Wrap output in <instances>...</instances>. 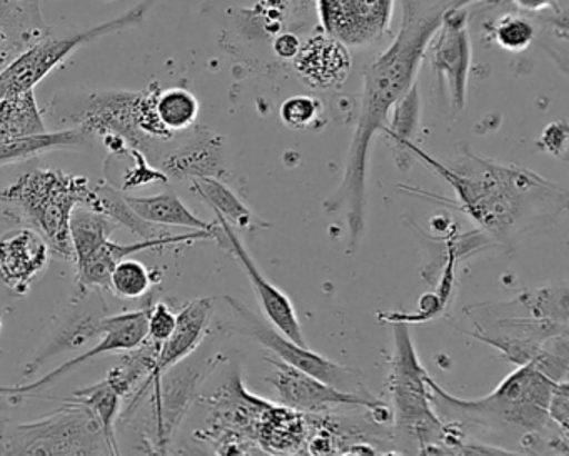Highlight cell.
<instances>
[{
    "label": "cell",
    "mask_w": 569,
    "mask_h": 456,
    "mask_svg": "<svg viewBox=\"0 0 569 456\" xmlns=\"http://www.w3.org/2000/svg\"><path fill=\"white\" fill-rule=\"evenodd\" d=\"M408 151L451 186L456 208L508 249L555 228L568 209L566 189L521 166L492 161L468 149L451 165L436 161L415 142Z\"/></svg>",
    "instance_id": "cell-1"
},
{
    "label": "cell",
    "mask_w": 569,
    "mask_h": 456,
    "mask_svg": "<svg viewBox=\"0 0 569 456\" xmlns=\"http://www.w3.org/2000/svg\"><path fill=\"white\" fill-rule=\"evenodd\" d=\"M472 2L478 0H401V26L395 42L366 68L361 112L349 155L358 159L371 155L372 142L388 125L391 109L416 85L429 42L446 12Z\"/></svg>",
    "instance_id": "cell-2"
},
{
    "label": "cell",
    "mask_w": 569,
    "mask_h": 456,
    "mask_svg": "<svg viewBox=\"0 0 569 456\" xmlns=\"http://www.w3.org/2000/svg\"><path fill=\"white\" fill-rule=\"evenodd\" d=\"M556 381L531 365L518 366L509 373L495 391L479 399H459L442 389L428 375L429 399L436 415L449 425L466 428H486L502 436H518L526 452H538V442L568 443L562 436H546L555 423L549 419L548 405Z\"/></svg>",
    "instance_id": "cell-3"
},
{
    "label": "cell",
    "mask_w": 569,
    "mask_h": 456,
    "mask_svg": "<svg viewBox=\"0 0 569 456\" xmlns=\"http://www.w3.org/2000/svg\"><path fill=\"white\" fill-rule=\"evenodd\" d=\"M469 335L499 349L515 365H528L541 346L569 333L568 286L528 289L505 303L468 306Z\"/></svg>",
    "instance_id": "cell-4"
},
{
    "label": "cell",
    "mask_w": 569,
    "mask_h": 456,
    "mask_svg": "<svg viewBox=\"0 0 569 456\" xmlns=\"http://www.w3.org/2000/svg\"><path fill=\"white\" fill-rule=\"evenodd\" d=\"M392 323L395 353L389 368L388 389L395 408L392 419L396 438L405 443L406 448L402 452L458 455L459 446L468 435L436 415L429 399V373L416 351L408 323L401 319Z\"/></svg>",
    "instance_id": "cell-5"
},
{
    "label": "cell",
    "mask_w": 569,
    "mask_h": 456,
    "mask_svg": "<svg viewBox=\"0 0 569 456\" xmlns=\"http://www.w3.org/2000/svg\"><path fill=\"white\" fill-rule=\"evenodd\" d=\"M0 201L11 206L19 221L36 229L52 252L74 261L69 221L78 206L102 211L96 186L82 176L58 169H32L0 192Z\"/></svg>",
    "instance_id": "cell-6"
},
{
    "label": "cell",
    "mask_w": 569,
    "mask_h": 456,
    "mask_svg": "<svg viewBox=\"0 0 569 456\" xmlns=\"http://www.w3.org/2000/svg\"><path fill=\"white\" fill-rule=\"evenodd\" d=\"M156 0H139L134 8L111 21L91 28H51L48 34L22 52L11 66L0 72V99L32 91L36 86L59 68L78 49L116 32L138 28L154 8Z\"/></svg>",
    "instance_id": "cell-7"
},
{
    "label": "cell",
    "mask_w": 569,
    "mask_h": 456,
    "mask_svg": "<svg viewBox=\"0 0 569 456\" xmlns=\"http://www.w3.org/2000/svg\"><path fill=\"white\" fill-rule=\"evenodd\" d=\"M2 455H111L91 409L71 398L64 406L12 428H0Z\"/></svg>",
    "instance_id": "cell-8"
},
{
    "label": "cell",
    "mask_w": 569,
    "mask_h": 456,
    "mask_svg": "<svg viewBox=\"0 0 569 456\" xmlns=\"http://www.w3.org/2000/svg\"><path fill=\"white\" fill-rule=\"evenodd\" d=\"M229 308L234 315V331L241 333L242 336L258 341L259 345L264 346L272 356L284 361L286 365L292 368L301 369L341 391L351 393V395L365 396V398H375L366 386L362 379L361 371H358L351 366L341 365V363L332 361L326 356L309 349V346L298 345L286 338L282 333H279L274 326L269 323L262 321L259 316H256L251 309L246 308L241 301L226 296Z\"/></svg>",
    "instance_id": "cell-9"
},
{
    "label": "cell",
    "mask_w": 569,
    "mask_h": 456,
    "mask_svg": "<svg viewBox=\"0 0 569 456\" xmlns=\"http://www.w3.org/2000/svg\"><path fill=\"white\" fill-rule=\"evenodd\" d=\"M142 96L144 91L89 92L72 105L69 119L92 138L122 139L149 158V152L156 151V142L141 131Z\"/></svg>",
    "instance_id": "cell-10"
},
{
    "label": "cell",
    "mask_w": 569,
    "mask_h": 456,
    "mask_svg": "<svg viewBox=\"0 0 569 456\" xmlns=\"http://www.w3.org/2000/svg\"><path fill=\"white\" fill-rule=\"evenodd\" d=\"M266 361L272 366V373L266 379L278 393L279 405L302 415H325L338 406H356L368 409L379 425H386L392 419L391 409L379 399L341 391L301 369L286 365L276 356H266Z\"/></svg>",
    "instance_id": "cell-11"
},
{
    "label": "cell",
    "mask_w": 569,
    "mask_h": 456,
    "mask_svg": "<svg viewBox=\"0 0 569 456\" xmlns=\"http://www.w3.org/2000/svg\"><path fill=\"white\" fill-rule=\"evenodd\" d=\"M222 359V355L209 356L198 363L186 358L162 375L161 385L158 391L152 393L151 399L154 406V452L168 453L169 443L191 409L199 386L218 368Z\"/></svg>",
    "instance_id": "cell-12"
},
{
    "label": "cell",
    "mask_w": 569,
    "mask_h": 456,
    "mask_svg": "<svg viewBox=\"0 0 569 456\" xmlns=\"http://www.w3.org/2000/svg\"><path fill=\"white\" fill-rule=\"evenodd\" d=\"M428 52L432 72L439 85L448 86L452 109L456 112L462 111L472 62L468 12L462 11V8L449 9L438 32L429 42Z\"/></svg>",
    "instance_id": "cell-13"
},
{
    "label": "cell",
    "mask_w": 569,
    "mask_h": 456,
    "mask_svg": "<svg viewBox=\"0 0 569 456\" xmlns=\"http://www.w3.org/2000/svg\"><path fill=\"white\" fill-rule=\"evenodd\" d=\"M148 309L149 305L138 309V311H124L119 313V315L106 316L104 321H102L101 341L98 345L92 346L82 355L69 359L68 363L59 366L54 371L34 379V381L19 386H0V398L2 396L19 398V396L34 395V393L42 391V389H48L49 386L74 371L78 366L84 365V363L91 361L98 356L116 351H131V349L138 348L148 339Z\"/></svg>",
    "instance_id": "cell-14"
},
{
    "label": "cell",
    "mask_w": 569,
    "mask_h": 456,
    "mask_svg": "<svg viewBox=\"0 0 569 456\" xmlns=\"http://www.w3.org/2000/svg\"><path fill=\"white\" fill-rule=\"evenodd\" d=\"M326 34L346 48H369L391 28L395 0H318Z\"/></svg>",
    "instance_id": "cell-15"
},
{
    "label": "cell",
    "mask_w": 569,
    "mask_h": 456,
    "mask_svg": "<svg viewBox=\"0 0 569 456\" xmlns=\"http://www.w3.org/2000/svg\"><path fill=\"white\" fill-rule=\"evenodd\" d=\"M212 311H214V303L211 298L192 299L188 305L182 306L181 311L178 313V319H176L174 331L159 346L151 375L129 398L124 413H121L122 418L134 415L148 389H152V393L158 391L162 375L171 366L189 358L199 348L202 339L208 335Z\"/></svg>",
    "instance_id": "cell-16"
},
{
    "label": "cell",
    "mask_w": 569,
    "mask_h": 456,
    "mask_svg": "<svg viewBox=\"0 0 569 456\" xmlns=\"http://www.w3.org/2000/svg\"><path fill=\"white\" fill-rule=\"evenodd\" d=\"M218 222L221 226L222 232H224V238H222V242L219 246L224 248L226 251L231 252L238 259L242 269H244L246 276H248L249 282H251L252 291H254L269 325L274 326L279 333H282L291 341L308 346L305 333H302L301 321H299L298 313H296L291 299L262 275L261 269L258 268L254 259L251 258L248 249L242 245L241 238H239L234 228L228 225L224 219L218 218Z\"/></svg>",
    "instance_id": "cell-17"
},
{
    "label": "cell",
    "mask_w": 569,
    "mask_h": 456,
    "mask_svg": "<svg viewBox=\"0 0 569 456\" xmlns=\"http://www.w3.org/2000/svg\"><path fill=\"white\" fill-rule=\"evenodd\" d=\"M159 166L168 178L176 181L222 179L228 172L224 138L211 129L198 126L182 145L159 158Z\"/></svg>",
    "instance_id": "cell-18"
},
{
    "label": "cell",
    "mask_w": 569,
    "mask_h": 456,
    "mask_svg": "<svg viewBox=\"0 0 569 456\" xmlns=\"http://www.w3.org/2000/svg\"><path fill=\"white\" fill-rule=\"evenodd\" d=\"M51 255V246L36 229H12L0 236V279L16 295L24 296L48 269Z\"/></svg>",
    "instance_id": "cell-19"
},
{
    "label": "cell",
    "mask_w": 569,
    "mask_h": 456,
    "mask_svg": "<svg viewBox=\"0 0 569 456\" xmlns=\"http://www.w3.org/2000/svg\"><path fill=\"white\" fill-rule=\"evenodd\" d=\"M86 305L82 306V299H72L74 308L69 309L68 315L56 323L54 331L49 335L46 345L36 353L34 358L26 365L24 376H34L36 371L41 369L48 359L84 346L91 339L102 335V321L106 316V305L101 296L91 298L89 291L86 293Z\"/></svg>",
    "instance_id": "cell-20"
},
{
    "label": "cell",
    "mask_w": 569,
    "mask_h": 456,
    "mask_svg": "<svg viewBox=\"0 0 569 456\" xmlns=\"http://www.w3.org/2000/svg\"><path fill=\"white\" fill-rule=\"evenodd\" d=\"M292 65L311 88L331 89L348 79L352 59L349 48L332 36L321 32L301 42Z\"/></svg>",
    "instance_id": "cell-21"
},
{
    "label": "cell",
    "mask_w": 569,
    "mask_h": 456,
    "mask_svg": "<svg viewBox=\"0 0 569 456\" xmlns=\"http://www.w3.org/2000/svg\"><path fill=\"white\" fill-rule=\"evenodd\" d=\"M39 0H0V72L48 34Z\"/></svg>",
    "instance_id": "cell-22"
},
{
    "label": "cell",
    "mask_w": 569,
    "mask_h": 456,
    "mask_svg": "<svg viewBox=\"0 0 569 456\" xmlns=\"http://www.w3.org/2000/svg\"><path fill=\"white\" fill-rule=\"evenodd\" d=\"M129 206L146 221L161 228H188L191 231H206L214 236V241L221 239L219 222H206L194 215L176 192L166 191L148 198L126 196Z\"/></svg>",
    "instance_id": "cell-23"
},
{
    "label": "cell",
    "mask_w": 569,
    "mask_h": 456,
    "mask_svg": "<svg viewBox=\"0 0 569 456\" xmlns=\"http://www.w3.org/2000/svg\"><path fill=\"white\" fill-rule=\"evenodd\" d=\"M92 146V136L79 128L58 132H42L28 138L0 141V168L29 161L46 152L64 151V149H88Z\"/></svg>",
    "instance_id": "cell-24"
},
{
    "label": "cell",
    "mask_w": 569,
    "mask_h": 456,
    "mask_svg": "<svg viewBox=\"0 0 569 456\" xmlns=\"http://www.w3.org/2000/svg\"><path fill=\"white\" fill-rule=\"evenodd\" d=\"M46 131L48 129L34 89L0 99V141L28 138Z\"/></svg>",
    "instance_id": "cell-25"
},
{
    "label": "cell",
    "mask_w": 569,
    "mask_h": 456,
    "mask_svg": "<svg viewBox=\"0 0 569 456\" xmlns=\"http://www.w3.org/2000/svg\"><path fill=\"white\" fill-rule=\"evenodd\" d=\"M118 228V222L109 218L106 212L78 206L72 211L71 221H69V235H71L76 265L91 258L102 245L111 239Z\"/></svg>",
    "instance_id": "cell-26"
},
{
    "label": "cell",
    "mask_w": 569,
    "mask_h": 456,
    "mask_svg": "<svg viewBox=\"0 0 569 456\" xmlns=\"http://www.w3.org/2000/svg\"><path fill=\"white\" fill-rule=\"evenodd\" d=\"M389 125L382 129L385 135H388L389 141L392 142V148L398 149L396 161L401 165L406 161L408 168L409 161H415L409 155L408 146L415 142L416 132H418L419 125H421V96H419L418 85L412 86L391 109V115L388 119Z\"/></svg>",
    "instance_id": "cell-27"
},
{
    "label": "cell",
    "mask_w": 569,
    "mask_h": 456,
    "mask_svg": "<svg viewBox=\"0 0 569 456\" xmlns=\"http://www.w3.org/2000/svg\"><path fill=\"white\" fill-rule=\"evenodd\" d=\"M72 398L91 409L104 433L111 455H119L118 443H116V422L121 416L124 396L108 378H104L88 388L78 389Z\"/></svg>",
    "instance_id": "cell-28"
},
{
    "label": "cell",
    "mask_w": 569,
    "mask_h": 456,
    "mask_svg": "<svg viewBox=\"0 0 569 456\" xmlns=\"http://www.w3.org/2000/svg\"><path fill=\"white\" fill-rule=\"evenodd\" d=\"M192 191L232 228L251 229L261 226V221L252 215L251 209L218 178H202L191 181Z\"/></svg>",
    "instance_id": "cell-29"
},
{
    "label": "cell",
    "mask_w": 569,
    "mask_h": 456,
    "mask_svg": "<svg viewBox=\"0 0 569 456\" xmlns=\"http://www.w3.org/2000/svg\"><path fill=\"white\" fill-rule=\"evenodd\" d=\"M154 112L162 128L171 136L188 131L199 116V101L184 88H159L154 99Z\"/></svg>",
    "instance_id": "cell-30"
},
{
    "label": "cell",
    "mask_w": 569,
    "mask_h": 456,
    "mask_svg": "<svg viewBox=\"0 0 569 456\" xmlns=\"http://www.w3.org/2000/svg\"><path fill=\"white\" fill-rule=\"evenodd\" d=\"M99 199H101L102 211L114 219L119 226H124L126 229L138 236L139 239L144 241H154V239L168 238V231L161 226L152 225V222L142 219L134 209L129 206L126 195H122L119 189L111 185L96 186Z\"/></svg>",
    "instance_id": "cell-31"
},
{
    "label": "cell",
    "mask_w": 569,
    "mask_h": 456,
    "mask_svg": "<svg viewBox=\"0 0 569 456\" xmlns=\"http://www.w3.org/2000/svg\"><path fill=\"white\" fill-rule=\"evenodd\" d=\"M152 271L138 259L124 258L116 262L109 275L108 289L121 299L144 298L154 285Z\"/></svg>",
    "instance_id": "cell-32"
},
{
    "label": "cell",
    "mask_w": 569,
    "mask_h": 456,
    "mask_svg": "<svg viewBox=\"0 0 569 456\" xmlns=\"http://www.w3.org/2000/svg\"><path fill=\"white\" fill-rule=\"evenodd\" d=\"M491 32L496 44L509 52L525 51L536 36L535 28L528 19L512 14L498 19Z\"/></svg>",
    "instance_id": "cell-33"
},
{
    "label": "cell",
    "mask_w": 569,
    "mask_h": 456,
    "mask_svg": "<svg viewBox=\"0 0 569 456\" xmlns=\"http://www.w3.org/2000/svg\"><path fill=\"white\" fill-rule=\"evenodd\" d=\"M279 115L289 129L309 131V129H316V125L321 121L322 105L319 99L311 96H292L282 102Z\"/></svg>",
    "instance_id": "cell-34"
},
{
    "label": "cell",
    "mask_w": 569,
    "mask_h": 456,
    "mask_svg": "<svg viewBox=\"0 0 569 456\" xmlns=\"http://www.w3.org/2000/svg\"><path fill=\"white\" fill-rule=\"evenodd\" d=\"M128 155L134 159V166L126 171L124 179H122V189L131 191V189L142 188V186L156 185V182H168L169 178L161 171L154 168L149 162L148 156L139 149H128Z\"/></svg>",
    "instance_id": "cell-35"
},
{
    "label": "cell",
    "mask_w": 569,
    "mask_h": 456,
    "mask_svg": "<svg viewBox=\"0 0 569 456\" xmlns=\"http://www.w3.org/2000/svg\"><path fill=\"white\" fill-rule=\"evenodd\" d=\"M176 319H178V313L172 311L166 303L149 305L148 339L158 343V345L164 343L174 331Z\"/></svg>",
    "instance_id": "cell-36"
},
{
    "label": "cell",
    "mask_w": 569,
    "mask_h": 456,
    "mask_svg": "<svg viewBox=\"0 0 569 456\" xmlns=\"http://www.w3.org/2000/svg\"><path fill=\"white\" fill-rule=\"evenodd\" d=\"M568 136L569 129L566 121L551 122V125L546 126L541 138H539V149L548 152L552 158L566 161L568 159Z\"/></svg>",
    "instance_id": "cell-37"
},
{
    "label": "cell",
    "mask_w": 569,
    "mask_h": 456,
    "mask_svg": "<svg viewBox=\"0 0 569 456\" xmlns=\"http://www.w3.org/2000/svg\"><path fill=\"white\" fill-rule=\"evenodd\" d=\"M549 419L569 436V385L568 379L558 381L552 388L548 405Z\"/></svg>",
    "instance_id": "cell-38"
},
{
    "label": "cell",
    "mask_w": 569,
    "mask_h": 456,
    "mask_svg": "<svg viewBox=\"0 0 569 456\" xmlns=\"http://www.w3.org/2000/svg\"><path fill=\"white\" fill-rule=\"evenodd\" d=\"M301 48V41L291 32L279 34L274 41V52L281 59H295Z\"/></svg>",
    "instance_id": "cell-39"
},
{
    "label": "cell",
    "mask_w": 569,
    "mask_h": 456,
    "mask_svg": "<svg viewBox=\"0 0 569 456\" xmlns=\"http://www.w3.org/2000/svg\"><path fill=\"white\" fill-rule=\"evenodd\" d=\"M519 9L526 12H541L545 9L552 8L556 0H512Z\"/></svg>",
    "instance_id": "cell-40"
},
{
    "label": "cell",
    "mask_w": 569,
    "mask_h": 456,
    "mask_svg": "<svg viewBox=\"0 0 569 456\" xmlns=\"http://www.w3.org/2000/svg\"><path fill=\"white\" fill-rule=\"evenodd\" d=\"M486 2H488V4H499L501 0H486Z\"/></svg>",
    "instance_id": "cell-41"
},
{
    "label": "cell",
    "mask_w": 569,
    "mask_h": 456,
    "mask_svg": "<svg viewBox=\"0 0 569 456\" xmlns=\"http://www.w3.org/2000/svg\"><path fill=\"white\" fill-rule=\"evenodd\" d=\"M0 329H2V316H0Z\"/></svg>",
    "instance_id": "cell-42"
},
{
    "label": "cell",
    "mask_w": 569,
    "mask_h": 456,
    "mask_svg": "<svg viewBox=\"0 0 569 456\" xmlns=\"http://www.w3.org/2000/svg\"><path fill=\"white\" fill-rule=\"evenodd\" d=\"M0 356H2V353H0Z\"/></svg>",
    "instance_id": "cell-43"
}]
</instances>
